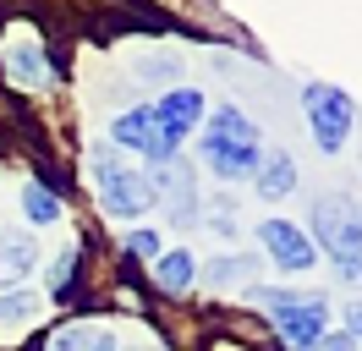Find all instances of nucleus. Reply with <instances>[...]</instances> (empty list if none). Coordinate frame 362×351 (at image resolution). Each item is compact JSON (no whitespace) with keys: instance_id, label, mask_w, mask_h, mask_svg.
<instances>
[{"instance_id":"17","label":"nucleus","mask_w":362,"mask_h":351,"mask_svg":"<svg viewBox=\"0 0 362 351\" xmlns=\"http://www.w3.org/2000/svg\"><path fill=\"white\" fill-rule=\"evenodd\" d=\"M137 71H143V83H176L181 66L170 61V55H154V61H137Z\"/></svg>"},{"instance_id":"7","label":"nucleus","mask_w":362,"mask_h":351,"mask_svg":"<svg viewBox=\"0 0 362 351\" xmlns=\"http://www.w3.org/2000/svg\"><path fill=\"white\" fill-rule=\"evenodd\" d=\"M204 165L220 176V181L258 176V143H236V137H204Z\"/></svg>"},{"instance_id":"8","label":"nucleus","mask_w":362,"mask_h":351,"mask_svg":"<svg viewBox=\"0 0 362 351\" xmlns=\"http://www.w3.org/2000/svg\"><path fill=\"white\" fill-rule=\"evenodd\" d=\"M110 137L121 143V149H137V154H148L154 165H165L159 159V132H154V110L148 105H137V110H121L110 121Z\"/></svg>"},{"instance_id":"21","label":"nucleus","mask_w":362,"mask_h":351,"mask_svg":"<svg viewBox=\"0 0 362 351\" xmlns=\"http://www.w3.org/2000/svg\"><path fill=\"white\" fill-rule=\"evenodd\" d=\"M346 335H351V340H362V302L346 313Z\"/></svg>"},{"instance_id":"18","label":"nucleus","mask_w":362,"mask_h":351,"mask_svg":"<svg viewBox=\"0 0 362 351\" xmlns=\"http://www.w3.org/2000/svg\"><path fill=\"white\" fill-rule=\"evenodd\" d=\"M71 263H77V247H61V253H55V269H49V291H61V285H66V275H71Z\"/></svg>"},{"instance_id":"3","label":"nucleus","mask_w":362,"mask_h":351,"mask_svg":"<svg viewBox=\"0 0 362 351\" xmlns=\"http://www.w3.org/2000/svg\"><path fill=\"white\" fill-rule=\"evenodd\" d=\"M302 105H308V127H313V143H318V149H324V154H340V149H346V137H351V121H357L351 99H346L340 88L313 83L308 93H302Z\"/></svg>"},{"instance_id":"12","label":"nucleus","mask_w":362,"mask_h":351,"mask_svg":"<svg viewBox=\"0 0 362 351\" xmlns=\"http://www.w3.org/2000/svg\"><path fill=\"white\" fill-rule=\"evenodd\" d=\"M204 137H236V143H258V127H252V121H247L236 105H220V115L209 121Z\"/></svg>"},{"instance_id":"16","label":"nucleus","mask_w":362,"mask_h":351,"mask_svg":"<svg viewBox=\"0 0 362 351\" xmlns=\"http://www.w3.org/2000/svg\"><path fill=\"white\" fill-rule=\"evenodd\" d=\"M252 275H258V263H252V258H214L204 269V280L214 285V291H220V285H242V280H252Z\"/></svg>"},{"instance_id":"5","label":"nucleus","mask_w":362,"mask_h":351,"mask_svg":"<svg viewBox=\"0 0 362 351\" xmlns=\"http://www.w3.org/2000/svg\"><path fill=\"white\" fill-rule=\"evenodd\" d=\"M274 324L291 340V351H318L324 346V324H329V302H324V297H302V302L280 307Z\"/></svg>"},{"instance_id":"14","label":"nucleus","mask_w":362,"mask_h":351,"mask_svg":"<svg viewBox=\"0 0 362 351\" xmlns=\"http://www.w3.org/2000/svg\"><path fill=\"white\" fill-rule=\"evenodd\" d=\"M198 280V269H192V253H159V285L165 291H187V285Z\"/></svg>"},{"instance_id":"2","label":"nucleus","mask_w":362,"mask_h":351,"mask_svg":"<svg viewBox=\"0 0 362 351\" xmlns=\"http://www.w3.org/2000/svg\"><path fill=\"white\" fill-rule=\"evenodd\" d=\"M88 165H93V181H99V197H105V209H110L115 219H137V214L154 209V187H148L132 165H121L110 143H93Z\"/></svg>"},{"instance_id":"6","label":"nucleus","mask_w":362,"mask_h":351,"mask_svg":"<svg viewBox=\"0 0 362 351\" xmlns=\"http://www.w3.org/2000/svg\"><path fill=\"white\" fill-rule=\"evenodd\" d=\"M258 236H264V247H269V258L286 269V275H302V269H313V241L302 236L296 225H286V219H264L258 225Z\"/></svg>"},{"instance_id":"10","label":"nucleus","mask_w":362,"mask_h":351,"mask_svg":"<svg viewBox=\"0 0 362 351\" xmlns=\"http://www.w3.org/2000/svg\"><path fill=\"white\" fill-rule=\"evenodd\" d=\"M33 263H39V253H33V241H28V236H0V285L23 280Z\"/></svg>"},{"instance_id":"4","label":"nucleus","mask_w":362,"mask_h":351,"mask_svg":"<svg viewBox=\"0 0 362 351\" xmlns=\"http://www.w3.org/2000/svg\"><path fill=\"white\" fill-rule=\"evenodd\" d=\"M198 115H204V93H192V88H176V93H165L154 105V132H159V159L170 165L181 149V137L198 127Z\"/></svg>"},{"instance_id":"23","label":"nucleus","mask_w":362,"mask_h":351,"mask_svg":"<svg viewBox=\"0 0 362 351\" xmlns=\"http://www.w3.org/2000/svg\"><path fill=\"white\" fill-rule=\"evenodd\" d=\"M324 346L329 351H357V340H351V335H324Z\"/></svg>"},{"instance_id":"15","label":"nucleus","mask_w":362,"mask_h":351,"mask_svg":"<svg viewBox=\"0 0 362 351\" xmlns=\"http://www.w3.org/2000/svg\"><path fill=\"white\" fill-rule=\"evenodd\" d=\"M23 209H28L33 225H55V219H61V197L45 192L39 181H28V187H23Z\"/></svg>"},{"instance_id":"1","label":"nucleus","mask_w":362,"mask_h":351,"mask_svg":"<svg viewBox=\"0 0 362 351\" xmlns=\"http://www.w3.org/2000/svg\"><path fill=\"white\" fill-rule=\"evenodd\" d=\"M313 231H318V241L329 247V263H335L340 280L362 285V209L357 203H346V197H318Z\"/></svg>"},{"instance_id":"9","label":"nucleus","mask_w":362,"mask_h":351,"mask_svg":"<svg viewBox=\"0 0 362 351\" xmlns=\"http://www.w3.org/2000/svg\"><path fill=\"white\" fill-rule=\"evenodd\" d=\"M6 71H11V77H17L23 88H45V83H49V71H45V50H39V44H28V39L6 44Z\"/></svg>"},{"instance_id":"22","label":"nucleus","mask_w":362,"mask_h":351,"mask_svg":"<svg viewBox=\"0 0 362 351\" xmlns=\"http://www.w3.org/2000/svg\"><path fill=\"white\" fill-rule=\"evenodd\" d=\"M83 351H115V335H110V329H99V335H93Z\"/></svg>"},{"instance_id":"20","label":"nucleus","mask_w":362,"mask_h":351,"mask_svg":"<svg viewBox=\"0 0 362 351\" xmlns=\"http://www.w3.org/2000/svg\"><path fill=\"white\" fill-rule=\"evenodd\" d=\"M83 346H88V329H77V324L55 335V351H83Z\"/></svg>"},{"instance_id":"13","label":"nucleus","mask_w":362,"mask_h":351,"mask_svg":"<svg viewBox=\"0 0 362 351\" xmlns=\"http://www.w3.org/2000/svg\"><path fill=\"white\" fill-rule=\"evenodd\" d=\"M39 291H6L0 297V329H17V324H28V318H39Z\"/></svg>"},{"instance_id":"19","label":"nucleus","mask_w":362,"mask_h":351,"mask_svg":"<svg viewBox=\"0 0 362 351\" xmlns=\"http://www.w3.org/2000/svg\"><path fill=\"white\" fill-rule=\"evenodd\" d=\"M127 253H132V258H154V253H159V236H154V231H132Z\"/></svg>"},{"instance_id":"11","label":"nucleus","mask_w":362,"mask_h":351,"mask_svg":"<svg viewBox=\"0 0 362 351\" xmlns=\"http://www.w3.org/2000/svg\"><path fill=\"white\" fill-rule=\"evenodd\" d=\"M296 187V165H291V154H269L264 165H258V192L264 197H286Z\"/></svg>"}]
</instances>
